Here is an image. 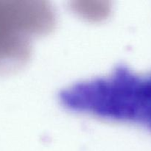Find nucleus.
<instances>
[{"instance_id": "1", "label": "nucleus", "mask_w": 151, "mask_h": 151, "mask_svg": "<svg viewBox=\"0 0 151 151\" xmlns=\"http://www.w3.org/2000/svg\"><path fill=\"white\" fill-rule=\"evenodd\" d=\"M111 119L151 131V73L137 74L122 67L111 82L107 95Z\"/></svg>"}]
</instances>
